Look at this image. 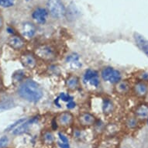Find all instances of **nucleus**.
Segmentation results:
<instances>
[{
    "mask_svg": "<svg viewBox=\"0 0 148 148\" xmlns=\"http://www.w3.org/2000/svg\"><path fill=\"white\" fill-rule=\"evenodd\" d=\"M17 92L23 99L33 103L39 102L44 95L40 85L33 79H25L22 82Z\"/></svg>",
    "mask_w": 148,
    "mask_h": 148,
    "instance_id": "1",
    "label": "nucleus"
},
{
    "mask_svg": "<svg viewBox=\"0 0 148 148\" xmlns=\"http://www.w3.org/2000/svg\"><path fill=\"white\" fill-rule=\"evenodd\" d=\"M34 54L38 60L50 63L53 62L58 57V50L55 45L49 43L40 44L34 49Z\"/></svg>",
    "mask_w": 148,
    "mask_h": 148,
    "instance_id": "2",
    "label": "nucleus"
},
{
    "mask_svg": "<svg viewBox=\"0 0 148 148\" xmlns=\"http://www.w3.org/2000/svg\"><path fill=\"white\" fill-rule=\"evenodd\" d=\"M46 8L49 16L54 20H62L66 16L67 8L63 0H47Z\"/></svg>",
    "mask_w": 148,
    "mask_h": 148,
    "instance_id": "3",
    "label": "nucleus"
},
{
    "mask_svg": "<svg viewBox=\"0 0 148 148\" xmlns=\"http://www.w3.org/2000/svg\"><path fill=\"white\" fill-rule=\"evenodd\" d=\"M100 76L102 80L115 85L122 79V75L119 71L112 67H105L102 69Z\"/></svg>",
    "mask_w": 148,
    "mask_h": 148,
    "instance_id": "4",
    "label": "nucleus"
},
{
    "mask_svg": "<svg viewBox=\"0 0 148 148\" xmlns=\"http://www.w3.org/2000/svg\"><path fill=\"white\" fill-rule=\"evenodd\" d=\"M49 12L46 7L37 5L34 7L31 11V19L35 24L44 25L47 22Z\"/></svg>",
    "mask_w": 148,
    "mask_h": 148,
    "instance_id": "5",
    "label": "nucleus"
},
{
    "mask_svg": "<svg viewBox=\"0 0 148 148\" xmlns=\"http://www.w3.org/2000/svg\"><path fill=\"white\" fill-rule=\"evenodd\" d=\"M20 61L22 65L27 69L34 70L38 64V59L31 51H25L20 55Z\"/></svg>",
    "mask_w": 148,
    "mask_h": 148,
    "instance_id": "6",
    "label": "nucleus"
},
{
    "mask_svg": "<svg viewBox=\"0 0 148 148\" xmlns=\"http://www.w3.org/2000/svg\"><path fill=\"white\" fill-rule=\"evenodd\" d=\"M83 82L86 85H89L93 88H99L100 85L99 75L97 71L93 69H88L84 73Z\"/></svg>",
    "mask_w": 148,
    "mask_h": 148,
    "instance_id": "7",
    "label": "nucleus"
},
{
    "mask_svg": "<svg viewBox=\"0 0 148 148\" xmlns=\"http://www.w3.org/2000/svg\"><path fill=\"white\" fill-rule=\"evenodd\" d=\"M37 27L34 22H24L20 27V34L25 40H31L36 36Z\"/></svg>",
    "mask_w": 148,
    "mask_h": 148,
    "instance_id": "8",
    "label": "nucleus"
},
{
    "mask_svg": "<svg viewBox=\"0 0 148 148\" xmlns=\"http://www.w3.org/2000/svg\"><path fill=\"white\" fill-rule=\"evenodd\" d=\"M58 125L64 128H68L72 126L75 120V117L69 111H64L58 114L55 118Z\"/></svg>",
    "mask_w": 148,
    "mask_h": 148,
    "instance_id": "9",
    "label": "nucleus"
},
{
    "mask_svg": "<svg viewBox=\"0 0 148 148\" xmlns=\"http://www.w3.org/2000/svg\"><path fill=\"white\" fill-rule=\"evenodd\" d=\"M131 92L136 97L143 99L148 95V82L138 80L132 85Z\"/></svg>",
    "mask_w": 148,
    "mask_h": 148,
    "instance_id": "10",
    "label": "nucleus"
},
{
    "mask_svg": "<svg viewBox=\"0 0 148 148\" xmlns=\"http://www.w3.org/2000/svg\"><path fill=\"white\" fill-rule=\"evenodd\" d=\"M8 45L15 51H21L25 48L27 45L26 44V40L21 35H12L10 38L8 39Z\"/></svg>",
    "mask_w": 148,
    "mask_h": 148,
    "instance_id": "11",
    "label": "nucleus"
},
{
    "mask_svg": "<svg viewBox=\"0 0 148 148\" xmlns=\"http://www.w3.org/2000/svg\"><path fill=\"white\" fill-rule=\"evenodd\" d=\"M39 119L40 118L38 116H35L32 117L30 119H26L24 122H23L22 123L20 124L19 126H17V127H16V128L13 130L12 134H14V135H20V134H24V133L28 131V130L29 129V127H30L33 124L38 121Z\"/></svg>",
    "mask_w": 148,
    "mask_h": 148,
    "instance_id": "12",
    "label": "nucleus"
},
{
    "mask_svg": "<svg viewBox=\"0 0 148 148\" xmlns=\"http://www.w3.org/2000/svg\"><path fill=\"white\" fill-rule=\"evenodd\" d=\"M114 92L117 95H126L131 92L132 85L128 80H120L119 82L115 84Z\"/></svg>",
    "mask_w": 148,
    "mask_h": 148,
    "instance_id": "13",
    "label": "nucleus"
},
{
    "mask_svg": "<svg viewBox=\"0 0 148 148\" xmlns=\"http://www.w3.org/2000/svg\"><path fill=\"white\" fill-rule=\"evenodd\" d=\"M78 120L81 126L85 127H89L95 125L96 122V118L93 114L90 112H85L81 113L78 117Z\"/></svg>",
    "mask_w": 148,
    "mask_h": 148,
    "instance_id": "14",
    "label": "nucleus"
},
{
    "mask_svg": "<svg viewBox=\"0 0 148 148\" xmlns=\"http://www.w3.org/2000/svg\"><path fill=\"white\" fill-rule=\"evenodd\" d=\"M134 116L138 119H147L148 117V103L142 102L137 105L134 109Z\"/></svg>",
    "mask_w": 148,
    "mask_h": 148,
    "instance_id": "15",
    "label": "nucleus"
},
{
    "mask_svg": "<svg viewBox=\"0 0 148 148\" xmlns=\"http://www.w3.org/2000/svg\"><path fill=\"white\" fill-rule=\"evenodd\" d=\"M66 63L69 64L72 69H79L82 67V62L80 61V57L78 53H71L68 54L66 58Z\"/></svg>",
    "mask_w": 148,
    "mask_h": 148,
    "instance_id": "16",
    "label": "nucleus"
},
{
    "mask_svg": "<svg viewBox=\"0 0 148 148\" xmlns=\"http://www.w3.org/2000/svg\"><path fill=\"white\" fill-rule=\"evenodd\" d=\"M65 85L69 91H76L81 86L80 79L75 75H71L66 79Z\"/></svg>",
    "mask_w": 148,
    "mask_h": 148,
    "instance_id": "17",
    "label": "nucleus"
},
{
    "mask_svg": "<svg viewBox=\"0 0 148 148\" xmlns=\"http://www.w3.org/2000/svg\"><path fill=\"white\" fill-rule=\"evenodd\" d=\"M134 36L136 45L148 57V40L137 33H135Z\"/></svg>",
    "mask_w": 148,
    "mask_h": 148,
    "instance_id": "18",
    "label": "nucleus"
},
{
    "mask_svg": "<svg viewBox=\"0 0 148 148\" xmlns=\"http://www.w3.org/2000/svg\"><path fill=\"white\" fill-rule=\"evenodd\" d=\"M102 112L106 116L112 114L115 110V104L113 101L109 98H105L102 101Z\"/></svg>",
    "mask_w": 148,
    "mask_h": 148,
    "instance_id": "19",
    "label": "nucleus"
},
{
    "mask_svg": "<svg viewBox=\"0 0 148 148\" xmlns=\"http://www.w3.org/2000/svg\"><path fill=\"white\" fill-rule=\"evenodd\" d=\"M63 101V102H70L71 100H74L73 97L71 95H70L68 93H61L60 95H58V97L56 99L54 100V104L56 105L58 107H61V104H60V101Z\"/></svg>",
    "mask_w": 148,
    "mask_h": 148,
    "instance_id": "20",
    "label": "nucleus"
},
{
    "mask_svg": "<svg viewBox=\"0 0 148 148\" xmlns=\"http://www.w3.org/2000/svg\"><path fill=\"white\" fill-rule=\"evenodd\" d=\"M42 140L46 145H52L54 142V136L51 131H45L42 134Z\"/></svg>",
    "mask_w": 148,
    "mask_h": 148,
    "instance_id": "21",
    "label": "nucleus"
},
{
    "mask_svg": "<svg viewBox=\"0 0 148 148\" xmlns=\"http://www.w3.org/2000/svg\"><path fill=\"white\" fill-rule=\"evenodd\" d=\"M14 106L15 103L12 100L7 99L2 101V102H0V112H5L6 110L11 109Z\"/></svg>",
    "mask_w": 148,
    "mask_h": 148,
    "instance_id": "22",
    "label": "nucleus"
},
{
    "mask_svg": "<svg viewBox=\"0 0 148 148\" xmlns=\"http://www.w3.org/2000/svg\"><path fill=\"white\" fill-rule=\"evenodd\" d=\"M125 125L128 129L132 130V129L136 128V126H138V119L135 116H134L128 117L126 120Z\"/></svg>",
    "mask_w": 148,
    "mask_h": 148,
    "instance_id": "23",
    "label": "nucleus"
},
{
    "mask_svg": "<svg viewBox=\"0 0 148 148\" xmlns=\"http://www.w3.org/2000/svg\"><path fill=\"white\" fill-rule=\"evenodd\" d=\"M25 75H26V73H25L23 71H16L12 75V81H13V82L18 83L20 82H23L25 78Z\"/></svg>",
    "mask_w": 148,
    "mask_h": 148,
    "instance_id": "24",
    "label": "nucleus"
},
{
    "mask_svg": "<svg viewBox=\"0 0 148 148\" xmlns=\"http://www.w3.org/2000/svg\"><path fill=\"white\" fill-rule=\"evenodd\" d=\"M119 144V140L118 139L114 137V136H110V138L107 139L105 141L104 145L107 148H116L117 146Z\"/></svg>",
    "mask_w": 148,
    "mask_h": 148,
    "instance_id": "25",
    "label": "nucleus"
},
{
    "mask_svg": "<svg viewBox=\"0 0 148 148\" xmlns=\"http://www.w3.org/2000/svg\"><path fill=\"white\" fill-rule=\"evenodd\" d=\"M16 3V0H0V7L10 9L13 7Z\"/></svg>",
    "mask_w": 148,
    "mask_h": 148,
    "instance_id": "26",
    "label": "nucleus"
},
{
    "mask_svg": "<svg viewBox=\"0 0 148 148\" xmlns=\"http://www.w3.org/2000/svg\"><path fill=\"white\" fill-rule=\"evenodd\" d=\"M118 130L116 125L114 124H109L108 126L106 127L105 129V132L108 134V136H113V134L116 132V130Z\"/></svg>",
    "mask_w": 148,
    "mask_h": 148,
    "instance_id": "27",
    "label": "nucleus"
},
{
    "mask_svg": "<svg viewBox=\"0 0 148 148\" xmlns=\"http://www.w3.org/2000/svg\"><path fill=\"white\" fill-rule=\"evenodd\" d=\"M9 143L8 136H3L0 138V148H5Z\"/></svg>",
    "mask_w": 148,
    "mask_h": 148,
    "instance_id": "28",
    "label": "nucleus"
},
{
    "mask_svg": "<svg viewBox=\"0 0 148 148\" xmlns=\"http://www.w3.org/2000/svg\"><path fill=\"white\" fill-rule=\"evenodd\" d=\"M25 120H26V119H19V120H17L16 123H14L13 124H12V125H10V126H9V128L7 129V130L6 131H11V130H13L17 126H19L20 124H21L23 123V122H24Z\"/></svg>",
    "mask_w": 148,
    "mask_h": 148,
    "instance_id": "29",
    "label": "nucleus"
},
{
    "mask_svg": "<svg viewBox=\"0 0 148 148\" xmlns=\"http://www.w3.org/2000/svg\"><path fill=\"white\" fill-rule=\"evenodd\" d=\"M138 80L148 82V71H143L138 76Z\"/></svg>",
    "mask_w": 148,
    "mask_h": 148,
    "instance_id": "30",
    "label": "nucleus"
},
{
    "mask_svg": "<svg viewBox=\"0 0 148 148\" xmlns=\"http://www.w3.org/2000/svg\"><path fill=\"white\" fill-rule=\"evenodd\" d=\"M58 136L61 143H68V138L65 136V135H64V134H63L62 133H59Z\"/></svg>",
    "mask_w": 148,
    "mask_h": 148,
    "instance_id": "31",
    "label": "nucleus"
},
{
    "mask_svg": "<svg viewBox=\"0 0 148 148\" xmlns=\"http://www.w3.org/2000/svg\"><path fill=\"white\" fill-rule=\"evenodd\" d=\"M75 106H76V103L75 102L74 100H71V101H70V102H68V103H67V108H68V109H75Z\"/></svg>",
    "mask_w": 148,
    "mask_h": 148,
    "instance_id": "32",
    "label": "nucleus"
},
{
    "mask_svg": "<svg viewBox=\"0 0 148 148\" xmlns=\"http://www.w3.org/2000/svg\"><path fill=\"white\" fill-rule=\"evenodd\" d=\"M58 146L61 148H70V146L68 143H64L61 142H58Z\"/></svg>",
    "mask_w": 148,
    "mask_h": 148,
    "instance_id": "33",
    "label": "nucleus"
},
{
    "mask_svg": "<svg viewBox=\"0 0 148 148\" xmlns=\"http://www.w3.org/2000/svg\"><path fill=\"white\" fill-rule=\"evenodd\" d=\"M52 128H53V130H56L57 128H58V123H57L56 119H55V118L53 119V121H52Z\"/></svg>",
    "mask_w": 148,
    "mask_h": 148,
    "instance_id": "34",
    "label": "nucleus"
},
{
    "mask_svg": "<svg viewBox=\"0 0 148 148\" xmlns=\"http://www.w3.org/2000/svg\"><path fill=\"white\" fill-rule=\"evenodd\" d=\"M7 30H8V33H10V34H12V35H14L15 34V30L12 27H9L7 28Z\"/></svg>",
    "mask_w": 148,
    "mask_h": 148,
    "instance_id": "35",
    "label": "nucleus"
},
{
    "mask_svg": "<svg viewBox=\"0 0 148 148\" xmlns=\"http://www.w3.org/2000/svg\"><path fill=\"white\" fill-rule=\"evenodd\" d=\"M3 17H2V16H0V29H1L2 27H3Z\"/></svg>",
    "mask_w": 148,
    "mask_h": 148,
    "instance_id": "36",
    "label": "nucleus"
},
{
    "mask_svg": "<svg viewBox=\"0 0 148 148\" xmlns=\"http://www.w3.org/2000/svg\"><path fill=\"white\" fill-rule=\"evenodd\" d=\"M25 2H27V3H29V2H32V1H34V0H24Z\"/></svg>",
    "mask_w": 148,
    "mask_h": 148,
    "instance_id": "37",
    "label": "nucleus"
},
{
    "mask_svg": "<svg viewBox=\"0 0 148 148\" xmlns=\"http://www.w3.org/2000/svg\"><path fill=\"white\" fill-rule=\"evenodd\" d=\"M147 125H148V117L147 118Z\"/></svg>",
    "mask_w": 148,
    "mask_h": 148,
    "instance_id": "38",
    "label": "nucleus"
},
{
    "mask_svg": "<svg viewBox=\"0 0 148 148\" xmlns=\"http://www.w3.org/2000/svg\"><path fill=\"white\" fill-rule=\"evenodd\" d=\"M0 74H1V70H0Z\"/></svg>",
    "mask_w": 148,
    "mask_h": 148,
    "instance_id": "39",
    "label": "nucleus"
}]
</instances>
